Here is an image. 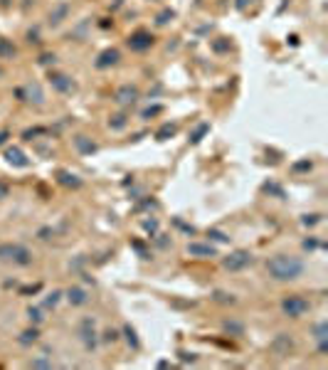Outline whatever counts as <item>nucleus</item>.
I'll use <instances>...</instances> for the list:
<instances>
[{"label":"nucleus","instance_id":"36","mask_svg":"<svg viewBox=\"0 0 328 370\" xmlns=\"http://www.w3.org/2000/svg\"><path fill=\"white\" fill-rule=\"evenodd\" d=\"M104 341H106V343H116V341H118V331H116V328H106V331H104Z\"/></svg>","mask_w":328,"mask_h":370},{"label":"nucleus","instance_id":"40","mask_svg":"<svg viewBox=\"0 0 328 370\" xmlns=\"http://www.w3.org/2000/svg\"><path fill=\"white\" fill-rule=\"evenodd\" d=\"M222 40V37H220ZM212 49L215 52H225V49H230V42H212Z\"/></svg>","mask_w":328,"mask_h":370},{"label":"nucleus","instance_id":"5","mask_svg":"<svg viewBox=\"0 0 328 370\" xmlns=\"http://www.w3.org/2000/svg\"><path fill=\"white\" fill-rule=\"evenodd\" d=\"M15 96H18V101H30V104H37V106L45 104V94H42V89H40L37 82H30V84H25V87H18V89H15Z\"/></svg>","mask_w":328,"mask_h":370},{"label":"nucleus","instance_id":"3","mask_svg":"<svg viewBox=\"0 0 328 370\" xmlns=\"http://www.w3.org/2000/svg\"><path fill=\"white\" fill-rule=\"evenodd\" d=\"M311 311V301L301 294H289L281 299V314L289 319H301Z\"/></svg>","mask_w":328,"mask_h":370},{"label":"nucleus","instance_id":"26","mask_svg":"<svg viewBox=\"0 0 328 370\" xmlns=\"http://www.w3.org/2000/svg\"><path fill=\"white\" fill-rule=\"evenodd\" d=\"M208 131H210V123H200V126L192 131V136H190V143H200V141H203V136H205Z\"/></svg>","mask_w":328,"mask_h":370},{"label":"nucleus","instance_id":"8","mask_svg":"<svg viewBox=\"0 0 328 370\" xmlns=\"http://www.w3.org/2000/svg\"><path fill=\"white\" fill-rule=\"evenodd\" d=\"M47 79H49L52 89L59 92V94H72V92L77 89V82H74L70 74H64V72H49Z\"/></svg>","mask_w":328,"mask_h":370},{"label":"nucleus","instance_id":"33","mask_svg":"<svg viewBox=\"0 0 328 370\" xmlns=\"http://www.w3.org/2000/svg\"><path fill=\"white\" fill-rule=\"evenodd\" d=\"M54 59H57V54H54V52H45V54H40V59H37V62L47 67V65H54Z\"/></svg>","mask_w":328,"mask_h":370},{"label":"nucleus","instance_id":"22","mask_svg":"<svg viewBox=\"0 0 328 370\" xmlns=\"http://www.w3.org/2000/svg\"><path fill=\"white\" fill-rule=\"evenodd\" d=\"M15 54H18L15 45L10 40H5V37H0V59H13Z\"/></svg>","mask_w":328,"mask_h":370},{"label":"nucleus","instance_id":"44","mask_svg":"<svg viewBox=\"0 0 328 370\" xmlns=\"http://www.w3.org/2000/svg\"><path fill=\"white\" fill-rule=\"evenodd\" d=\"M3 74H5V69H3V67H0V77H3Z\"/></svg>","mask_w":328,"mask_h":370},{"label":"nucleus","instance_id":"43","mask_svg":"<svg viewBox=\"0 0 328 370\" xmlns=\"http://www.w3.org/2000/svg\"><path fill=\"white\" fill-rule=\"evenodd\" d=\"M8 139H10V131H0V146H5Z\"/></svg>","mask_w":328,"mask_h":370},{"label":"nucleus","instance_id":"14","mask_svg":"<svg viewBox=\"0 0 328 370\" xmlns=\"http://www.w3.org/2000/svg\"><path fill=\"white\" fill-rule=\"evenodd\" d=\"M5 161H8L10 165H15V168H27V165H30L27 156H25L23 148H18V146H8V148H5Z\"/></svg>","mask_w":328,"mask_h":370},{"label":"nucleus","instance_id":"7","mask_svg":"<svg viewBox=\"0 0 328 370\" xmlns=\"http://www.w3.org/2000/svg\"><path fill=\"white\" fill-rule=\"evenodd\" d=\"M153 42H156V37H153L148 30H136V32H131L128 40H126V45L134 49V52H146V49L153 47Z\"/></svg>","mask_w":328,"mask_h":370},{"label":"nucleus","instance_id":"10","mask_svg":"<svg viewBox=\"0 0 328 370\" xmlns=\"http://www.w3.org/2000/svg\"><path fill=\"white\" fill-rule=\"evenodd\" d=\"M185 252L190 257H198V259H210V257H217V247L210 242H190L185 247Z\"/></svg>","mask_w":328,"mask_h":370},{"label":"nucleus","instance_id":"21","mask_svg":"<svg viewBox=\"0 0 328 370\" xmlns=\"http://www.w3.org/2000/svg\"><path fill=\"white\" fill-rule=\"evenodd\" d=\"M37 341H40V328H37V326H32V328L23 331V333H20V338H18V343H20V346H32V343H37Z\"/></svg>","mask_w":328,"mask_h":370},{"label":"nucleus","instance_id":"30","mask_svg":"<svg viewBox=\"0 0 328 370\" xmlns=\"http://www.w3.org/2000/svg\"><path fill=\"white\" fill-rule=\"evenodd\" d=\"M208 237H210L212 242H220V244H227V242H230V237H227L225 232H220V230H208Z\"/></svg>","mask_w":328,"mask_h":370},{"label":"nucleus","instance_id":"24","mask_svg":"<svg viewBox=\"0 0 328 370\" xmlns=\"http://www.w3.org/2000/svg\"><path fill=\"white\" fill-rule=\"evenodd\" d=\"M222 331L230 333V336H242V333H244V324H242V321H225V324H222Z\"/></svg>","mask_w":328,"mask_h":370},{"label":"nucleus","instance_id":"16","mask_svg":"<svg viewBox=\"0 0 328 370\" xmlns=\"http://www.w3.org/2000/svg\"><path fill=\"white\" fill-rule=\"evenodd\" d=\"M64 294H67V301H70L72 306H84V303L89 301V294H87V289H82V286H72V289H67Z\"/></svg>","mask_w":328,"mask_h":370},{"label":"nucleus","instance_id":"2","mask_svg":"<svg viewBox=\"0 0 328 370\" xmlns=\"http://www.w3.org/2000/svg\"><path fill=\"white\" fill-rule=\"evenodd\" d=\"M0 262H13L18 267L32 264V252L20 242H0Z\"/></svg>","mask_w":328,"mask_h":370},{"label":"nucleus","instance_id":"28","mask_svg":"<svg viewBox=\"0 0 328 370\" xmlns=\"http://www.w3.org/2000/svg\"><path fill=\"white\" fill-rule=\"evenodd\" d=\"M175 131H178V126H175V123H165V126H163V129L156 134V139H158V141H165V136H173Z\"/></svg>","mask_w":328,"mask_h":370},{"label":"nucleus","instance_id":"39","mask_svg":"<svg viewBox=\"0 0 328 370\" xmlns=\"http://www.w3.org/2000/svg\"><path fill=\"white\" fill-rule=\"evenodd\" d=\"M30 365H32V368H49V365H52V363H49V360H47V358H37V360H32V363H30Z\"/></svg>","mask_w":328,"mask_h":370},{"label":"nucleus","instance_id":"23","mask_svg":"<svg viewBox=\"0 0 328 370\" xmlns=\"http://www.w3.org/2000/svg\"><path fill=\"white\" fill-rule=\"evenodd\" d=\"M126 126H128V116L126 114H116V116L109 118V129L111 131H123Z\"/></svg>","mask_w":328,"mask_h":370},{"label":"nucleus","instance_id":"34","mask_svg":"<svg viewBox=\"0 0 328 370\" xmlns=\"http://www.w3.org/2000/svg\"><path fill=\"white\" fill-rule=\"evenodd\" d=\"M321 247V242H318V237H308V239H304V250H308V252H313V250H318Z\"/></svg>","mask_w":328,"mask_h":370},{"label":"nucleus","instance_id":"18","mask_svg":"<svg viewBox=\"0 0 328 370\" xmlns=\"http://www.w3.org/2000/svg\"><path fill=\"white\" fill-rule=\"evenodd\" d=\"M57 180H59L62 185H67V188H82L79 175H74V173H70V170H59V173H57Z\"/></svg>","mask_w":328,"mask_h":370},{"label":"nucleus","instance_id":"20","mask_svg":"<svg viewBox=\"0 0 328 370\" xmlns=\"http://www.w3.org/2000/svg\"><path fill=\"white\" fill-rule=\"evenodd\" d=\"M212 301H217V303H225V306H234V303H237V296H234L232 291H222V289H215V291H212Z\"/></svg>","mask_w":328,"mask_h":370},{"label":"nucleus","instance_id":"9","mask_svg":"<svg viewBox=\"0 0 328 370\" xmlns=\"http://www.w3.org/2000/svg\"><path fill=\"white\" fill-rule=\"evenodd\" d=\"M269 350L277 355V358H286L291 350H294V338L291 333H277L269 343Z\"/></svg>","mask_w":328,"mask_h":370},{"label":"nucleus","instance_id":"42","mask_svg":"<svg viewBox=\"0 0 328 370\" xmlns=\"http://www.w3.org/2000/svg\"><path fill=\"white\" fill-rule=\"evenodd\" d=\"M27 42H40V32H37V30H30V32H27Z\"/></svg>","mask_w":328,"mask_h":370},{"label":"nucleus","instance_id":"13","mask_svg":"<svg viewBox=\"0 0 328 370\" xmlns=\"http://www.w3.org/2000/svg\"><path fill=\"white\" fill-rule=\"evenodd\" d=\"M313 338H316V350L321 355H326L328 353V324L326 321L313 326Z\"/></svg>","mask_w":328,"mask_h":370},{"label":"nucleus","instance_id":"19","mask_svg":"<svg viewBox=\"0 0 328 370\" xmlns=\"http://www.w3.org/2000/svg\"><path fill=\"white\" fill-rule=\"evenodd\" d=\"M121 333H123V338H126V343L134 348V350H139L141 348V341H139V336H136V328L131 326V324H123V328H121Z\"/></svg>","mask_w":328,"mask_h":370},{"label":"nucleus","instance_id":"41","mask_svg":"<svg viewBox=\"0 0 328 370\" xmlns=\"http://www.w3.org/2000/svg\"><path fill=\"white\" fill-rule=\"evenodd\" d=\"M311 165H313L311 161H301V163H296V165H294V170H311Z\"/></svg>","mask_w":328,"mask_h":370},{"label":"nucleus","instance_id":"1","mask_svg":"<svg viewBox=\"0 0 328 370\" xmlns=\"http://www.w3.org/2000/svg\"><path fill=\"white\" fill-rule=\"evenodd\" d=\"M306 272V262L294 254H274L267 259V274L274 281H296Z\"/></svg>","mask_w":328,"mask_h":370},{"label":"nucleus","instance_id":"29","mask_svg":"<svg viewBox=\"0 0 328 370\" xmlns=\"http://www.w3.org/2000/svg\"><path fill=\"white\" fill-rule=\"evenodd\" d=\"M264 190H267V193H274L279 200H284V198H286L284 188H281V185H277V183H267V185H264Z\"/></svg>","mask_w":328,"mask_h":370},{"label":"nucleus","instance_id":"27","mask_svg":"<svg viewBox=\"0 0 328 370\" xmlns=\"http://www.w3.org/2000/svg\"><path fill=\"white\" fill-rule=\"evenodd\" d=\"M27 319H30L35 326H40V324L45 321V316H42V311H40L37 306H30V308H27Z\"/></svg>","mask_w":328,"mask_h":370},{"label":"nucleus","instance_id":"32","mask_svg":"<svg viewBox=\"0 0 328 370\" xmlns=\"http://www.w3.org/2000/svg\"><path fill=\"white\" fill-rule=\"evenodd\" d=\"M321 222V215H304L301 217V225L304 227H313V225H318Z\"/></svg>","mask_w":328,"mask_h":370},{"label":"nucleus","instance_id":"17","mask_svg":"<svg viewBox=\"0 0 328 370\" xmlns=\"http://www.w3.org/2000/svg\"><path fill=\"white\" fill-rule=\"evenodd\" d=\"M74 146H77V151L79 153H84V156H89V153H96V143L89 139V136H74Z\"/></svg>","mask_w":328,"mask_h":370},{"label":"nucleus","instance_id":"4","mask_svg":"<svg viewBox=\"0 0 328 370\" xmlns=\"http://www.w3.org/2000/svg\"><path fill=\"white\" fill-rule=\"evenodd\" d=\"M252 262H254V257H252L247 250H234V252H230L227 257H222V267H225L227 272H242V269L252 267Z\"/></svg>","mask_w":328,"mask_h":370},{"label":"nucleus","instance_id":"31","mask_svg":"<svg viewBox=\"0 0 328 370\" xmlns=\"http://www.w3.org/2000/svg\"><path fill=\"white\" fill-rule=\"evenodd\" d=\"M62 294H64V291H52V294H47V299H45V308H54V306L59 303Z\"/></svg>","mask_w":328,"mask_h":370},{"label":"nucleus","instance_id":"11","mask_svg":"<svg viewBox=\"0 0 328 370\" xmlns=\"http://www.w3.org/2000/svg\"><path fill=\"white\" fill-rule=\"evenodd\" d=\"M118 62H121V52H118L116 47H109V49L99 52L94 67H96V69H109V67H116Z\"/></svg>","mask_w":328,"mask_h":370},{"label":"nucleus","instance_id":"37","mask_svg":"<svg viewBox=\"0 0 328 370\" xmlns=\"http://www.w3.org/2000/svg\"><path fill=\"white\" fill-rule=\"evenodd\" d=\"M10 195V185L8 183H3V180H0V200H5Z\"/></svg>","mask_w":328,"mask_h":370},{"label":"nucleus","instance_id":"12","mask_svg":"<svg viewBox=\"0 0 328 370\" xmlns=\"http://www.w3.org/2000/svg\"><path fill=\"white\" fill-rule=\"evenodd\" d=\"M114 99H116V104H121V106L136 104V99H139V89H136V87H131V84H123V87H118V89H116Z\"/></svg>","mask_w":328,"mask_h":370},{"label":"nucleus","instance_id":"25","mask_svg":"<svg viewBox=\"0 0 328 370\" xmlns=\"http://www.w3.org/2000/svg\"><path fill=\"white\" fill-rule=\"evenodd\" d=\"M173 18H175V10L165 8L163 13H158V15H156V25H158V27H165V25H168V23H170Z\"/></svg>","mask_w":328,"mask_h":370},{"label":"nucleus","instance_id":"38","mask_svg":"<svg viewBox=\"0 0 328 370\" xmlns=\"http://www.w3.org/2000/svg\"><path fill=\"white\" fill-rule=\"evenodd\" d=\"M161 111H163V106L158 104V106H153V109H146L141 116H143V118H148V116H156V114H161Z\"/></svg>","mask_w":328,"mask_h":370},{"label":"nucleus","instance_id":"35","mask_svg":"<svg viewBox=\"0 0 328 370\" xmlns=\"http://www.w3.org/2000/svg\"><path fill=\"white\" fill-rule=\"evenodd\" d=\"M143 230L153 237V234L158 232V220H143Z\"/></svg>","mask_w":328,"mask_h":370},{"label":"nucleus","instance_id":"6","mask_svg":"<svg viewBox=\"0 0 328 370\" xmlns=\"http://www.w3.org/2000/svg\"><path fill=\"white\" fill-rule=\"evenodd\" d=\"M94 326H96V324H94L92 316L82 319V324H79V338H82V343H84L87 350H96V346H99V338H96V328H94Z\"/></svg>","mask_w":328,"mask_h":370},{"label":"nucleus","instance_id":"15","mask_svg":"<svg viewBox=\"0 0 328 370\" xmlns=\"http://www.w3.org/2000/svg\"><path fill=\"white\" fill-rule=\"evenodd\" d=\"M70 3H64V0H62V3H57L52 10H49V15H47V23L49 25H59L62 20H67V15H70Z\"/></svg>","mask_w":328,"mask_h":370}]
</instances>
